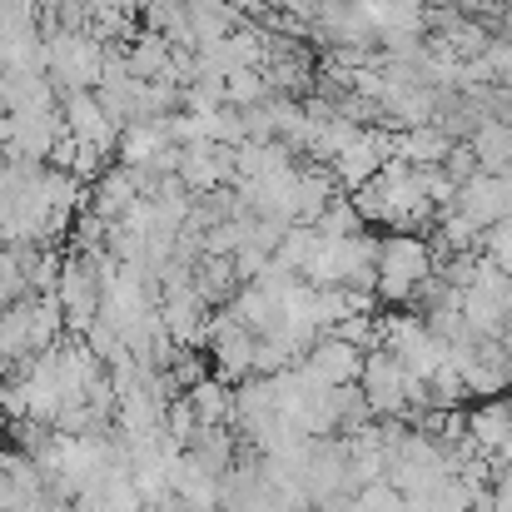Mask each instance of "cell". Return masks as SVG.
Wrapping results in <instances>:
<instances>
[{
    "label": "cell",
    "instance_id": "1",
    "mask_svg": "<svg viewBox=\"0 0 512 512\" xmlns=\"http://www.w3.org/2000/svg\"><path fill=\"white\" fill-rule=\"evenodd\" d=\"M353 204L363 214V224H383V229H418L423 219L438 214L428 184H423V170L408 165V160H388L373 179H363L353 189Z\"/></svg>",
    "mask_w": 512,
    "mask_h": 512
},
{
    "label": "cell",
    "instance_id": "2",
    "mask_svg": "<svg viewBox=\"0 0 512 512\" xmlns=\"http://www.w3.org/2000/svg\"><path fill=\"white\" fill-rule=\"evenodd\" d=\"M438 274V259H433V249H428V239H418V234H408V229H393V234H383L378 239V299L383 304H413L423 289H428V279Z\"/></svg>",
    "mask_w": 512,
    "mask_h": 512
},
{
    "label": "cell",
    "instance_id": "3",
    "mask_svg": "<svg viewBox=\"0 0 512 512\" xmlns=\"http://www.w3.org/2000/svg\"><path fill=\"white\" fill-rule=\"evenodd\" d=\"M105 60H110V50L90 30H55V35H45V75L65 95L95 90L105 80Z\"/></svg>",
    "mask_w": 512,
    "mask_h": 512
},
{
    "label": "cell",
    "instance_id": "4",
    "mask_svg": "<svg viewBox=\"0 0 512 512\" xmlns=\"http://www.w3.org/2000/svg\"><path fill=\"white\" fill-rule=\"evenodd\" d=\"M453 209H463L478 229H493V224H503L512 219V174H488L478 170L468 184H458V199H453Z\"/></svg>",
    "mask_w": 512,
    "mask_h": 512
},
{
    "label": "cell",
    "instance_id": "5",
    "mask_svg": "<svg viewBox=\"0 0 512 512\" xmlns=\"http://www.w3.org/2000/svg\"><path fill=\"white\" fill-rule=\"evenodd\" d=\"M60 115H65V130L80 140V145H90V150H120V125L110 120V110L100 105V95L95 90H75V95H65V105H60Z\"/></svg>",
    "mask_w": 512,
    "mask_h": 512
},
{
    "label": "cell",
    "instance_id": "6",
    "mask_svg": "<svg viewBox=\"0 0 512 512\" xmlns=\"http://www.w3.org/2000/svg\"><path fill=\"white\" fill-rule=\"evenodd\" d=\"M363 358H368V353H363L358 343L339 339V334H324V339H314V348H309L299 363H304L319 383H334V388H339V383H358V378H363Z\"/></svg>",
    "mask_w": 512,
    "mask_h": 512
},
{
    "label": "cell",
    "instance_id": "7",
    "mask_svg": "<svg viewBox=\"0 0 512 512\" xmlns=\"http://www.w3.org/2000/svg\"><path fill=\"white\" fill-rule=\"evenodd\" d=\"M453 135L443 130V125H413V130H398L393 135V150H398V160H408V165H443L448 155H453Z\"/></svg>",
    "mask_w": 512,
    "mask_h": 512
},
{
    "label": "cell",
    "instance_id": "8",
    "mask_svg": "<svg viewBox=\"0 0 512 512\" xmlns=\"http://www.w3.org/2000/svg\"><path fill=\"white\" fill-rule=\"evenodd\" d=\"M468 438L483 448V453H503L512 448V403L503 398H483V408H473L468 413Z\"/></svg>",
    "mask_w": 512,
    "mask_h": 512
},
{
    "label": "cell",
    "instance_id": "9",
    "mask_svg": "<svg viewBox=\"0 0 512 512\" xmlns=\"http://www.w3.org/2000/svg\"><path fill=\"white\" fill-rule=\"evenodd\" d=\"M468 145H473L478 165H483L488 174H512V125L508 120L488 115V120L468 135Z\"/></svg>",
    "mask_w": 512,
    "mask_h": 512
}]
</instances>
